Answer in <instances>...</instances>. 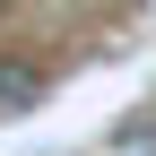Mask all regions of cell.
Segmentation results:
<instances>
[{"label":"cell","mask_w":156,"mask_h":156,"mask_svg":"<svg viewBox=\"0 0 156 156\" xmlns=\"http://www.w3.org/2000/svg\"><path fill=\"white\" fill-rule=\"evenodd\" d=\"M44 95H52V69H44V61H0V122L35 113Z\"/></svg>","instance_id":"cell-1"}]
</instances>
